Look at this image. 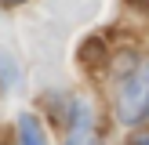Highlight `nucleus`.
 <instances>
[{"label":"nucleus","mask_w":149,"mask_h":145,"mask_svg":"<svg viewBox=\"0 0 149 145\" xmlns=\"http://www.w3.org/2000/svg\"><path fill=\"white\" fill-rule=\"evenodd\" d=\"M116 120L127 123V127L149 120V62L138 65L116 91Z\"/></svg>","instance_id":"nucleus-1"},{"label":"nucleus","mask_w":149,"mask_h":145,"mask_svg":"<svg viewBox=\"0 0 149 145\" xmlns=\"http://www.w3.org/2000/svg\"><path fill=\"white\" fill-rule=\"evenodd\" d=\"M18 145H47V134H44L40 120H36L33 113L18 116Z\"/></svg>","instance_id":"nucleus-2"},{"label":"nucleus","mask_w":149,"mask_h":145,"mask_svg":"<svg viewBox=\"0 0 149 145\" xmlns=\"http://www.w3.org/2000/svg\"><path fill=\"white\" fill-rule=\"evenodd\" d=\"M0 80H4V87H7V91H11V84L18 80V69H15V62H11L7 55H0Z\"/></svg>","instance_id":"nucleus-3"},{"label":"nucleus","mask_w":149,"mask_h":145,"mask_svg":"<svg viewBox=\"0 0 149 145\" xmlns=\"http://www.w3.org/2000/svg\"><path fill=\"white\" fill-rule=\"evenodd\" d=\"M127 145H149V130H146V134H138V138H131Z\"/></svg>","instance_id":"nucleus-4"},{"label":"nucleus","mask_w":149,"mask_h":145,"mask_svg":"<svg viewBox=\"0 0 149 145\" xmlns=\"http://www.w3.org/2000/svg\"><path fill=\"white\" fill-rule=\"evenodd\" d=\"M0 4H22V0H0Z\"/></svg>","instance_id":"nucleus-5"}]
</instances>
